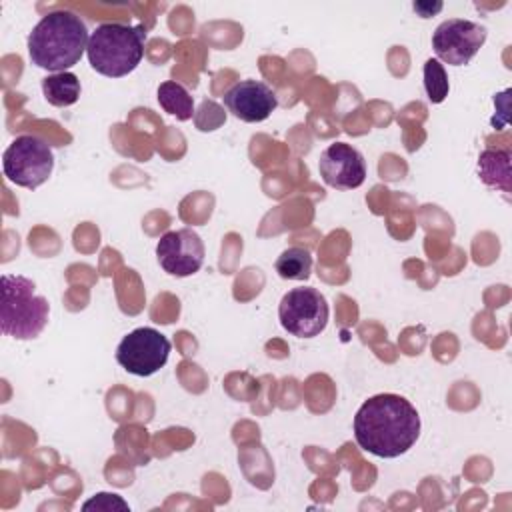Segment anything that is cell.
Wrapping results in <instances>:
<instances>
[{
  "mask_svg": "<svg viewBox=\"0 0 512 512\" xmlns=\"http://www.w3.org/2000/svg\"><path fill=\"white\" fill-rule=\"evenodd\" d=\"M418 436V410L398 394H376L354 416L358 446L378 458L402 456L416 444Z\"/></svg>",
  "mask_w": 512,
  "mask_h": 512,
  "instance_id": "1",
  "label": "cell"
},
{
  "mask_svg": "<svg viewBox=\"0 0 512 512\" xmlns=\"http://www.w3.org/2000/svg\"><path fill=\"white\" fill-rule=\"evenodd\" d=\"M88 38V28L80 16L56 10L42 16L28 34V56L34 66L48 72H68V68L80 62L88 48Z\"/></svg>",
  "mask_w": 512,
  "mask_h": 512,
  "instance_id": "2",
  "label": "cell"
},
{
  "mask_svg": "<svg viewBox=\"0 0 512 512\" xmlns=\"http://www.w3.org/2000/svg\"><path fill=\"white\" fill-rule=\"evenodd\" d=\"M144 42L146 30L142 26L120 22L100 24L88 38V62L102 76L122 78L140 64Z\"/></svg>",
  "mask_w": 512,
  "mask_h": 512,
  "instance_id": "3",
  "label": "cell"
},
{
  "mask_svg": "<svg viewBox=\"0 0 512 512\" xmlns=\"http://www.w3.org/2000/svg\"><path fill=\"white\" fill-rule=\"evenodd\" d=\"M34 282L16 274L0 278V330L16 340L36 338L48 322V300L34 292Z\"/></svg>",
  "mask_w": 512,
  "mask_h": 512,
  "instance_id": "4",
  "label": "cell"
},
{
  "mask_svg": "<svg viewBox=\"0 0 512 512\" xmlns=\"http://www.w3.org/2000/svg\"><path fill=\"white\" fill-rule=\"evenodd\" d=\"M54 168V154L46 140L22 134L12 140V144L4 150L2 170L4 176L22 188L34 190L42 186Z\"/></svg>",
  "mask_w": 512,
  "mask_h": 512,
  "instance_id": "5",
  "label": "cell"
},
{
  "mask_svg": "<svg viewBox=\"0 0 512 512\" xmlns=\"http://www.w3.org/2000/svg\"><path fill=\"white\" fill-rule=\"evenodd\" d=\"M328 302L316 288L302 286L286 292L278 306V318L286 332L298 338H314L328 324Z\"/></svg>",
  "mask_w": 512,
  "mask_h": 512,
  "instance_id": "6",
  "label": "cell"
},
{
  "mask_svg": "<svg viewBox=\"0 0 512 512\" xmlns=\"http://www.w3.org/2000/svg\"><path fill=\"white\" fill-rule=\"evenodd\" d=\"M170 348V340L164 334H160L156 328L142 326L128 332L120 340L116 360L134 376H152L168 362Z\"/></svg>",
  "mask_w": 512,
  "mask_h": 512,
  "instance_id": "7",
  "label": "cell"
},
{
  "mask_svg": "<svg viewBox=\"0 0 512 512\" xmlns=\"http://www.w3.org/2000/svg\"><path fill=\"white\" fill-rule=\"evenodd\" d=\"M486 42V28L464 18H448L436 26L432 34V48L436 60L450 66L468 64Z\"/></svg>",
  "mask_w": 512,
  "mask_h": 512,
  "instance_id": "8",
  "label": "cell"
},
{
  "mask_svg": "<svg viewBox=\"0 0 512 512\" xmlns=\"http://www.w3.org/2000/svg\"><path fill=\"white\" fill-rule=\"evenodd\" d=\"M156 258L164 272L176 278H186L202 268L204 242L192 228L170 230L158 240Z\"/></svg>",
  "mask_w": 512,
  "mask_h": 512,
  "instance_id": "9",
  "label": "cell"
},
{
  "mask_svg": "<svg viewBox=\"0 0 512 512\" xmlns=\"http://www.w3.org/2000/svg\"><path fill=\"white\" fill-rule=\"evenodd\" d=\"M322 180L338 190H352L362 186L366 178L364 156L346 142L330 144L318 160Z\"/></svg>",
  "mask_w": 512,
  "mask_h": 512,
  "instance_id": "10",
  "label": "cell"
},
{
  "mask_svg": "<svg viewBox=\"0 0 512 512\" xmlns=\"http://www.w3.org/2000/svg\"><path fill=\"white\" fill-rule=\"evenodd\" d=\"M224 104L242 122H262L278 106L276 92L260 80H242L224 94Z\"/></svg>",
  "mask_w": 512,
  "mask_h": 512,
  "instance_id": "11",
  "label": "cell"
},
{
  "mask_svg": "<svg viewBox=\"0 0 512 512\" xmlns=\"http://www.w3.org/2000/svg\"><path fill=\"white\" fill-rule=\"evenodd\" d=\"M480 180L496 190H502L510 198V152L488 148L478 158Z\"/></svg>",
  "mask_w": 512,
  "mask_h": 512,
  "instance_id": "12",
  "label": "cell"
},
{
  "mask_svg": "<svg viewBox=\"0 0 512 512\" xmlns=\"http://www.w3.org/2000/svg\"><path fill=\"white\" fill-rule=\"evenodd\" d=\"M42 94L52 106H72L80 98V80L72 72L50 74L42 80Z\"/></svg>",
  "mask_w": 512,
  "mask_h": 512,
  "instance_id": "13",
  "label": "cell"
},
{
  "mask_svg": "<svg viewBox=\"0 0 512 512\" xmlns=\"http://www.w3.org/2000/svg\"><path fill=\"white\" fill-rule=\"evenodd\" d=\"M158 104L164 108V112L176 116L178 120H190L194 116V98L188 94V90L174 82L166 80L158 86Z\"/></svg>",
  "mask_w": 512,
  "mask_h": 512,
  "instance_id": "14",
  "label": "cell"
},
{
  "mask_svg": "<svg viewBox=\"0 0 512 512\" xmlns=\"http://www.w3.org/2000/svg\"><path fill=\"white\" fill-rule=\"evenodd\" d=\"M276 272L284 280H306L312 272V256L306 248H286L276 260Z\"/></svg>",
  "mask_w": 512,
  "mask_h": 512,
  "instance_id": "15",
  "label": "cell"
},
{
  "mask_svg": "<svg viewBox=\"0 0 512 512\" xmlns=\"http://www.w3.org/2000/svg\"><path fill=\"white\" fill-rule=\"evenodd\" d=\"M424 88L432 104H440L448 96V90H450L448 76L444 66L436 58H430L424 62Z\"/></svg>",
  "mask_w": 512,
  "mask_h": 512,
  "instance_id": "16",
  "label": "cell"
},
{
  "mask_svg": "<svg viewBox=\"0 0 512 512\" xmlns=\"http://www.w3.org/2000/svg\"><path fill=\"white\" fill-rule=\"evenodd\" d=\"M102 510V512H114V510H130L128 504L118 496V494H108V492H98L94 498L82 504V510Z\"/></svg>",
  "mask_w": 512,
  "mask_h": 512,
  "instance_id": "17",
  "label": "cell"
},
{
  "mask_svg": "<svg viewBox=\"0 0 512 512\" xmlns=\"http://www.w3.org/2000/svg\"><path fill=\"white\" fill-rule=\"evenodd\" d=\"M414 10H416L422 18H430L432 14H436V12L442 10V2H436L434 6L428 4V2H414Z\"/></svg>",
  "mask_w": 512,
  "mask_h": 512,
  "instance_id": "18",
  "label": "cell"
}]
</instances>
